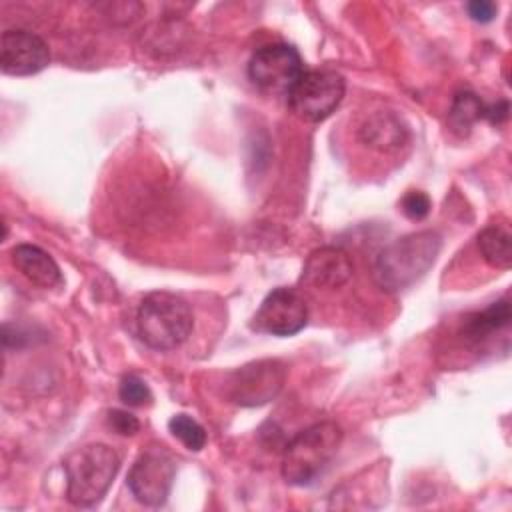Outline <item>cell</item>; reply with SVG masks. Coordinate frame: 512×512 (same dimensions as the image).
Listing matches in <instances>:
<instances>
[{
  "label": "cell",
  "instance_id": "cell-1",
  "mask_svg": "<svg viewBox=\"0 0 512 512\" xmlns=\"http://www.w3.org/2000/svg\"><path fill=\"white\" fill-rule=\"evenodd\" d=\"M442 238L434 230H420L386 244L374 260V282L386 292H402L416 284L436 262Z\"/></svg>",
  "mask_w": 512,
  "mask_h": 512
},
{
  "label": "cell",
  "instance_id": "cell-14",
  "mask_svg": "<svg viewBox=\"0 0 512 512\" xmlns=\"http://www.w3.org/2000/svg\"><path fill=\"white\" fill-rule=\"evenodd\" d=\"M508 322H510V300L502 298L498 302H492L482 312H474L466 316L462 324V338L472 344L484 342L494 332L506 328Z\"/></svg>",
  "mask_w": 512,
  "mask_h": 512
},
{
  "label": "cell",
  "instance_id": "cell-7",
  "mask_svg": "<svg viewBox=\"0 0 512 512\" xmlns=\"http://www.w3.org/2000/svg\"><path fill=\"white\" fill-rule=\"evenodd\" d=\"M304 72L298 50L290 44H268L258 48L248 62V78L264 92L288 94Z\"/></svg>",
  "mask_w": 512,
  "mask_h": 512
},
{
  "label": "cell",
  "instance_id": "cell-9",
  "mask_svg": "<svg viewBox=\"0 0 512 512\" xmlns=\"http://www.w3.org/2000/svg\"><path fill=\"white\" fill-rule=\"evenodd\" d=\"M308 322V306L292 288L272 290L260 304L252 326L272 336H294Z\"/></svg>",
  "mask_w": 512,
  "mask_h": 512
},
{
  "label": "cell",
  "instance_id": "cell-3",
  "mask_svg": "<svg viewBox=\"0 0 512 512\" xmlns=\"http://www.w3.org/2000/svg\"><path fill=\"white\" fill-rule=\"evenodd\" d=\"M120 470V456L108 444L92 442L72 450L64 460L66 498L78 508L96 506Z\"/></svg>",
  "mask_w": 512,
  "mask_h": 512
},
{
  "label": "cell",
  "instance_id": "cell-17",
  "mask_svg": "<svg viewBox=\"0 0 512 512\" xmlns=\"http://www.w3.org/2000/svg\"><path fill=\"white\" fill-rule=\"evenodd\" d=\"M168 430L174 438H178L188 450L198 452L206 444V430L202 424H198L192 416L188 414H174L168 420Z\"/></svg>",
  "mask_w": 512,
  "mask_h": 512
},
{
  "label": "cell",
  "instance_id": "cell-15",
  "mask_svg": "<svg viewBox=\"0 0 512 512\" xmlns=\"http://www.w3.org/2000/svg\"><path fill=\"white\" fill-rule=\"evenodd\" d=\"M512 236L508 226L490 224L478 234V248L484 260L500 270H508L512 264Z\"/></svg>",
  "mask_w": 512,
  "mask_h": 512
},
{
  "label": "cell",
  "instance_id": "cell-20",
  "mask_svg": "<svg viewBox=\"0 0 512 512\" xmlns=\"http://www.w3.org/2000/svg\"><path fill=\"white\" fill-rule=\"evenodd\" d=\"M108 424L120 436H134L140 430L138 418L134 414L126 412V410H110L108 412Z\"/></svg>",
  "mask_w": 512,
  "mask_h": 512
},
{
  "label": "cell",
  "instance_id": "cell-6",
  "mask_svg": "<svg viewBox=\"0 0 512 512\" xmlns=\"http://www.w3.org/2000/svg\"><path fill=\"white\" fill-rule=\"evenodd\" d=\"M176 464L164 446L146 448L128 472V488L144 506H162L172 490Z\"/></svg>",
  "mask_w": 512,
  "mask_h": 512
},
{
  "label": "cell",
  "instance_id": "cell-8",
  "mask_svg": "<svg viewBox=\"0 0 512 512\" xmlns=\"http://www.w3.org/2000/svg\"><path fill=\"white\" fill-rule=\"evenodd\" d=\"M286 378V368L280 360H256L228 378V398L238 406H262L276 398Z\"/></svg>",
  "mask_w": 512,
  "mask_h": 512
},
{
  "label": "cell",
  "instance_id": "cell-4",
  "mask_svg": "<svg viewBox=\"0 0 512 512\" xmlns=\"http://www.w3.org/2000/svg\"><path fill=\"white\" fill-rule=\"evenodd\" d=\"M136 326L140 340L154 350H174L192 332L194 316L188 302L172 292H150L138 306Z\"/></svg>",
  "mask_w": 512,
  "mask_h": 512
},
{
  "label": "cell",
  "instance_id": "cell-11",
  "mask_svg": "<svg viewBox=\"0 0 512 512\" xmlns=\"http://www.w3.org/2000/svg\"><path fill=\"white\" fill-rule=\"evenodd\" d=\"M354 266L346 250L338 246H322L314 250L302 268V282L312 288L334 290L352 278Z\"/></svg>",
  "mask_w": 512,
  "mask_h": 512
},
{
  "label": "cell",
  "instance_id": "cell-5",
  "mask_svg": "<svg viewBox=\"0 0 512 512\" xmlns=\"http://www.w3.org/2000/svg\"><path fill=\"white\" fill-rule=\"evenodd\" d=\"M346 82L332 70H304L288 90L290 110L306 122L326 120L342 102Z\"/></svg>",
  "mask_w": 512,
  "mask_h": 512
},
{
  "label": "cell",
  "instance_id": "cell-18",
  "mask_svg": "<svg viewBox=\"0 0 512 512\" xmlns=\"http://www.w3.org/2000/svg\"><path fill=\"white\" fill-rule=\"evenodd\" d=\"M118 396L128 406H144V404H150V400H152V392H150L148 384L136 374H126L120 380Z\"/></svg>",
  "mask_w": 512,
  "mask_h": 512
},
{
  "label": "cell",
  "instance_id": "cell-12",
  "mask_svg": "<svg viewBox=\"0 0 512 512\" xmlns=\"http://www.w3.org/2000/svg\"><path fill=\"white\" fill-rule=\"evenodd\" d=\"M14 268L32 284L40 288H54L62 284V272L56 260L34 244H18L10 252Z\"/></svg>",
  "mask_w": 512,
  "mask_h": 512
},
{
  "label": "cell",
  "instance_id": "cell-13",
  "mask_svg": "<svg viewBox=\"0 0 512 512\" xmlns=\"http://www.w3.org/2000/svg\"><path fill=\"white\" fill-rule=\"evenodd\" d=\"M360 138L370 148L380 152H394L406 142L408 130L396 114L380 110L366 118L360 128Z\"/></svg>",
  "mask_w": 512,
  "mask_h": 512
},
{
  "label": "cell",
  "instance_id": "cell-16",
  "mask_svg": "<svg viewBox=\"0 0 512 512\" xmlns=\"http://www.w3.org/2000/svg\"><path fill=\"white\" fill-rule=\"evenodd\" d=\"M486 114H488V106L474 92H460L452 102L450 124L454 126V130L466 132L478 120L486 118Z\"/></svg>",
  "mask_w": 512,
  "mask_h": 512
},
{
  "label": "cell",
  "instance_id": "cell-2",
  "mask_svg": "<svg viewBox=\"0 0 512 512\" xmlns=\"http://www.w3.org/2000/svg\"><path fill=\"white\" fill-rule=\"evenodd\" d=\"M342 438V428L330 420L300 430L282 452V478L292 486L314 484L338 454Z\"/></svg>",
  "mask_w": 512,
  "mask_h": 512
},
{
  "label": "cell",
  "instance_id": "cell-21",
  "mask_svg": "<svg viewBox=\"0 0 512 512\" xmlns=\"http://www.w3.org/2000/svg\"><path fill=\"white\" fill-rule=\"evenodd\" d=\"M466 12L474 22L486 24V22H492L496 18L498 6L494 2H488V0H474V2L466 4Z\"/></svg>",
  "mask_w": 512,
  "mask_h": 512
},
{
  "label": "cell",
  "instance_id": "cell-10",
  "mask_svg": "<svg viewBox=\"0 0 512 512\" xmlns=\"http://www.w3.org/2000/svg\"><path fill=\"white\" fill-rule=\"evenodd\" d=\"M50 62L48 44L24 28H8L0 38V68L10 76H32Z\"/></svg>",
  "mask_w": 512,
  "mask_h": 512
},
{
  "label": "cell",
  "instance_id": "cell-19",
  "mask_svg": "<svg viewBox=\"0 0 512 512\" xmlns=\"http://www.w3.org/2000/svg\"><path fill=\"white\" fill-rule=\"evenodd\" d=\"M402 212L410 220H422L430 212V198L420 190H412L402 198Z\"/></svg>",
  "mask_w": 512,
  "mask_h": 512
}]
</instances>
